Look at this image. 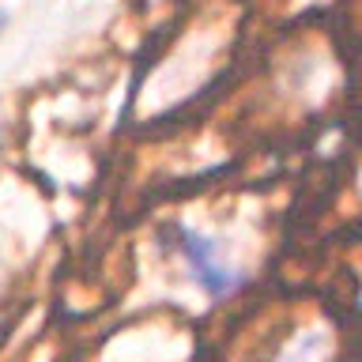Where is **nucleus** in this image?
<instances>
[{
	"label": "nucleus",
	"mask_w": 362,
	"mask_h": 362,
	"mask_svg": "<svg viewBox=\"0 0 362 362\" xmlns=\"http://www.w3.org/2000/svg\"><path fill=\"white\" fill-rule=\"evenodd\" d=\"M177 245H181V253L189 257V264H192V272H197V279H200L211 294H226L230 287H238V283H242V272L226 268L223 260H219V253L211 249L208 238H197L192 230H177Z\"/></svg>",
	"instance_id": "obj_1"
},
{
	"label": "nucleus",
	"mask_w": 362,
	"mask_h": 362,
	"mask_svg": "<svg viewBox=\"0 0 362 362\" xmlns=\"http://www.w3.org/2000/svg\"><path fill=\"white\" fill-rule=\"evenodd\" d=\"M0 23H4V16H0Z\"/></svg>",
	"instance_id": "obj_2"
}]
</instances>
